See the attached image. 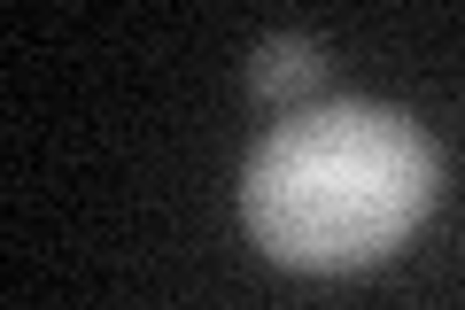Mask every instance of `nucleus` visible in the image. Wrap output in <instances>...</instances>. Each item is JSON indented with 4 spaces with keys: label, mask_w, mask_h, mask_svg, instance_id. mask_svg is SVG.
Here are the masks:
<instances>
[{
    "label": "nucleus",
    "mask_w": 465,
    "mask_h": 310,
    "mask_svg": "<svg viewBox=\"0 0 465 310\" xmlns=\"http://www.w3.org/2000/svg\"><path fill=\"white\" fill-rule=\"evenodd\" d=\"M318 39H264V47L249 55V94H264V101H287V94H302V85H318Z\"/></svg>",
    "instance_id": "f03ea898"
},
{
    "label": "nucleus",
    "mask_w": 465,
    "mask_h": 310,
    "mask_svg": "<svg viewBox=\"0 0 465 310\" xmlns=\"http://www.w3.org/2000/svg\"><path fill=\"white\" fill-rule=\"evenodd\" d=\"M434 210V147L381 101H326L256 140L241 171V217L256 248L295 272L381 264Z\"/></svg>",
    "instance_id": "f257e3e1"
}]
</instances>
